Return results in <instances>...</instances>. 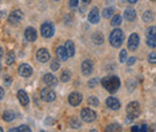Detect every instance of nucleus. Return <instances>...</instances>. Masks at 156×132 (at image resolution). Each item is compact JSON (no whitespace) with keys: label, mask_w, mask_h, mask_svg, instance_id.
Here are the masks:
<instances>
[{"label":"nucleus","mask_w":156,"mask_h":132,"mask_svg":"<svg viewBox=\"0 0 156 132\" xmlns=\"http://www.w3.org/2000/svg\"><path fill=\"white\" fill-rule=\"evenodd\" d=\"M4 95H5V91H4V89H2L1 87H0V100H1L2 97H4Z\"/></svg>","instance_id":"58836bf2"},{"label":"nucleus","mask_w":156,"mask_h":132,"mask_svg":"<svg viewBox=\"0 0 156 132\" xmlns=\"http://www.w3.org/2000/svg\"><path fill=\"white\" fill-rule=\"evenodd\" d=\"M109 42H111V45L113 46V47H120L121 45H122V42H124V33H122V30H120V29H114L112 33H111V35H109Z\"/></svg>","instance_id":"7ed1b4c3"},{"label":"nucleus","mask_w":156,"mask_h":132,"mask_svg":"<svg viewBox=\"0 0 156 132\" xmlns=\"http://www.w3.org/2000/svg\"><path fill=\"white\" fill-rule=\"evenodd\" d=\"M55 54H57V59H59L60 61H65L69 58V54H67V52L65 49V46L64 47L59 46L58 48H57V51H55Z\"/></svg>","instance_id":"a211bd4d"},{"label":"nucleus","mask_w":156,"mask_h":132,"mask_svg":"<svg viewBox=\"0 0 156 132\" xmlns=\"http://www.w3.org/2000/svg\"><path fill=\"white\" fill-rule=\"evenodd\" d=\"M36 58L40 62H47L51 59V54L46 48H40L36 53Z\"/></svg>","instance_id":"9d476101"},{"label":"nucleus","mask_w":156,"mask_h":132,"mask_svg":"<svg viewBox=\"0 0 156 132\" xmlns=\"http://www.w3.org/2000/svg\"><path fill=\"white\" fill-rule=\"evenodd\" d=\"M43 82H44L48 87H55V85L58 84V79H57V77L53 75H51V73H47V75L43 76Z\"/></svg>","instance_id":"f3484780"},{"label":"nucleus","mask_w":156,"mask_h":132,"mask_svg":"<svg viewBox=\"0 0 156 132\" xmlns=\"http://www.w3.org/2000/svg\"><path fill=\"white\" fill-rule=\"evenodd\" d=\"M82 94H79V93H72V94H70L69 96V103L71 105V106H78L80 102H82Z\"/></svg>","instance_id":"dca6fc26"},{"label":"nucleus","mask_w":156,"mask_h":132,"mask_svg":"<svg viewBox=\"0 0 156 132\" xmlns=\"http://www.w3.org/2000/svg\"><path fill=\"white\" fill-rule=\"evenodd\" d=\"M0 69H1V66H0Z\"/></svg>","instance_id":"09e8293b"},{"label":"nucleus","mask_w":156,"mask_h":132,"mask_svg":"<svg viewBox=\"0 0 156 132\" xmlns=\"http://www.w3.org/2000/svg\"><path fill=\"white\" fill-rule=\"evenodd\" d=\"M2 119L5 120V121H12L13 119H15V113L13 112H11V111H6V112H4L2 114Z\"/></svg>","instance_id":"b1692460"},{"label":"nucleus","mask_w":156,"mask_h":132,"mask_svg":"<svg viewBox=\"0 0 156 132\" xmlns=\"http://www.w3.org/2000/svg\"><path fill=\"white\" fill-rule=\"evenodd\" d=\"M93 70H94V65L91 60L87 59L82 62V72L84 76H90L93 73Z\"/></svg>","instance_id":"1a4fd4ad"},{"label":"nucleus","mask_w":156,"mask_h":132,"mask_svg":"<svg viewBox=\"0 0 156 132\" xmlns=\"http://www.w3.org/2000/svg\"><path fill=\"white\" fill-rule=\"evenodd\" d=\"M139 46V36L137 34H131L127 40V47L130 51H136Z\"/></svg>","instance_id":"6e6552de"},{"label":"nucleus","mask_w":156,"mask_h":132,"mask_svg":"<svg viewBox=\"0 0 156 132\" xmlns=\"http://www.w3.org/2000/svg\"><path fill=\"white\" fill-rule=\"evenodd\" d=\"M151 1H155V0H151Z\"/></svg>","instance_id":"49530a36"},{"label":"nucleus","mask_w":156,"mask_h":132,"mask_svg":"<svg viewBox=\"0 0 156 132\" xmlns=\"http://www.w3.org/2000/svg\"><path fill=\"white\" fill-rule=\"evenodd\" d=\"M102 85L103 88L111 93V94H114L117 93L120 88V79L117 76H111V77H105L102 79Z\"/></svg>","instance_id":"f257e3e1"},{"label":"nucleus","mask_w":156,"mask_h":132,"mask_svg":"<svg viewBox=\"0 0 156 132\" xmlns=\"http://www.w3.org/2000/svg\"><path fill=\"white\" fill-rule=\"evenodd\" d=\"M93 41H94L95 45H102L103 41H105L103 35H102L101 33H95V34L93 35Z\"/></svg>","instance_id":"5701e85b"},{"label":"nucleus","mask_w":156,"mask_h":132,"mask_svg":"<svg viewBox=\"0 0 156 132\" xmlns=\"http://www.w3.org/2000/svg\"><path fill=\"white\" fill-rule=\"evenodd\" d=\"M80 118L85 123H93L96 119V113L90 108H83L80 113Z\"/></svg>","instance_id":"423d86ee"},{"label":"nucleus","mask_w":156,"mask_h":132,"mask_svg":"<svg viewBox=\"0 0 156 132\" xmlns=\"http://www.w3.org/2000/svg\"><path fill=\"white\" fill-rule=\"evenodd\" d=\"M41 35L46 38L52 37L54 35V25L51 22H44L41 25Z\"/></svg>","instance_id":"39448f33"},{"label":"nucleus","mask_w":156,"mask_h":132,"mask_svg":"<svg viewBox=\"0 0 156 132\" xmlns=\"http://www.w3.org/2000/svg\"><path fill=\"white\" fill-rule=\"evenodd\" d=\"M78 0H70V6L71 7H77Z\"/></svg>","instance_id":"4c0bfd02"},{"label":"nucleus","mask_w":156,"mask_h":132,"mask_svg":"<svg viewBox=\"0 0 156 132\" xmlns=\"http://www.w3.org/2000/svg\"><path fill=\"white\" fill-rule=\"evenodd\" d=\"M54 1H58V0H54Z\"/></svg>","instance_id":"de8ad7c7"},{"label":"nucleus","mask_w":156,"mask_h":132,"mask_svg":"<svg viewBox=\"0 0 156 132\" xmlns=\"http://www.w3.org/2000/svg\"><path fill=\"white\" fill-rule=\"evenodd\" d=\"M145 36H147V45H148L149 47H151V48H155L156 47V25L148 28Z\"/></svg>","instance_id":"20e7f679"},{"label":"nucleus","mask_w":156,"mask_h":132,"mask_svg":"<svg viewBox=\"0 0 156 132\" xmlns=\"http://www.w3.org/2000/svg\"><path fill=\"white\" fill-rule=\"evenodd\" d=\"M2 54H4V49L0 47V58H2Z\"/></svg>","instance_id":"79ce46f5"},{"label":"nucleus","mask_w":156,"mask_h":132,"mask_svg":"<svg viewBox=\"0 0 156 132\" xmlns=\"http://www.w3.org/2000/svg\"><path fill=\"white\" fill-rule=\"evenodd\" d=\"M88 20L93 24H98L100 22V11H98V7H93L89 12V16H88Z\"/></svg>","instance_id":"9b49d317"},{"label":"nucleus","mask_w":156,"mask_h":132,"mask_svg":"<svg viewBox=\"0 0 156 132\" xmlns=\"http://www.w3.org/2000/svg\"><path fill=\"white\" fill-rule=\"evenodd\" d=\"M17 97H18V101H20L22 106H28L29 105V96L24 90H20L17 93Z\"/></svg>","instance_id":"6ab92c4d"},{"label":"nucleus","mask_w":156,"mask_h":132,"mask_svg":"<svg viewBox=\"0 0 156 132\" xmlns=\"http://www.w3.org/2000/svg\"><path fill=\"white\" fill-rule=\"evenodd\" d=\"M59 69H60V61H59V59L52 60L51 61V70L52 71H58Z\"/></svg>","instance_id":"bb28decb"},{"label":"nucleus","mask_w":156,"mask_h":132,"mask_svg":"<svg viewBox=\"0 0 156 132\" xmlns=\"http://www.w3.org/2000/svg\"><path fill=\"white\" fill-rule=\"evenodd\" d=\"M65 49H66L69 57H73V55H75V43H73L71 40L66 41V43H65Z\"/></svg>","instance_id":"412c9836"},{"label":"nucleus","mask_w":156,"mask_h":132,"mask_svg":"<svg viewBox=\"0 0 156 132\" xmlns=\"http://www.w3.org/2000/svg\"><path fill=\"white\" fill-rule=\"evenodd\" d=\"M120 130H121V127L118 124H112V125L107 126V129H106V131H120Z\"/></svg>","instance_id":"2f4dec72"},{"label":"nucleus","mask_w":156,"mask_h":132,"mask_svg":"<svg viewBox=\"0 0 156 132\" xmlns=\"http://www.w3.org/2000/svg\"><path fill=\"white\" fill-rule=\"evenodd\" d=\"M127 1H129L130 4H136L137 2V0H127Z\"/></svg>","instance_id":"37998d69"},{"label":"nucleus","mask_w":156,"mask_h":132,"mask_svg":"<svg viewBox=\"0 0 156 132\" xmlns=\"http://www.w3.org/2000/svg\"><path fill=\"white\" fill-rule=\"evenodd\" d=\"M16 131H25V132H30V127L27 126V125H20L16 129H10V132H16Z\"/></svg>","instance_id":"c85d7f7f"},{"label":"nucleus","mask_w":156,"mask_h":132,"mask_svg":"<svg viewBox=\"0 0 156 132\" xmlns=\"http://www.w3.org/2000/svg\"><path fill=\"white\" fill-rule=\"evenodd\" d=\"M148 60L150 64H156V53H151L148 58Z\"/></svg>","instance_id":"f704fd0d"},{"label":"nucleus","mask_w":156,"mask_h":132,"mask_svg":"<svg viewBox=\"0 0 156 132\" xmlns=\"http://www.w3.org/2000/svg\"><path fill=\"white\" fill-rule=\"evenodd\" d=\"M121 16L120 15H115L113 18H112V22H111V24L113 25V27H119L120 24H121Z\"/></svg>","instance_id":"cd10ccee"},{"label":"nucleus","mask_w":156,"mask_h":132,"mask_svg":"<svg viewBox=\"0 0 156 132\" xmlns=\"http://www.w3.org/2000/svg\"><path fill=\"white\" fill-rule=\"evenodd\" d=\"M18 73L22 77H29L33 73V67L30 65H28V64H22L18 67Z\"/></svg>","instance_id":"4468645a"},{"label":"nucleus","mask_w":156,"mask_h":132,"mask_svg":"<svg viewBox=\"0 0 156 132\" xmlns=\"http://www.w3.org/2000/svg\"><path fill=\"white\" fill-rule=\"evenodd\" d=\"M23 18V12L20 11V10H16V11H13V12H11L10 13V16H9V22L11 23V24H17L18 22H20Z\"/></svg>","instance_id":"f8f14e48"},{"label":"nucleus","mask_w":156,"mask_h":132,"mask_svg":"<svg viewBox=\"0 0 156 132\" xmlns=\"http://www.w3.org/2000/svg\"><path fill=\"white\" fill-rule=\"evenodd\" d=\"M24 36H25V38H27L29 42H34V41L37 38V33H36V30H35L34 28L28 27V28L25 29V31H24Z\"/></svg>","instance_id":"2eb2a0df"},{"label":"nucleus","mask_w":156,"mask_h":132,"mask_svg":"<svg viewBox=\"0 0 156 132\" xmlns=\"http://www.w3.org/2000/svg\"><path fill=\"white\" fill-rule=\"evenodd\" d=\"M88 103H89L90 106H98V105H100V100H98L96 96H90V97L88 98Z\"/></svg>","instance_id":"7c9ffc66"},{"label":"nucleus","mask_w":156,"mask_h":132,"mask_svg":"<svg viewBox=\"0 0 156 132\" xmlns=\"http://www.w3.org/2000/svg\"><path fill=\"white\" fill-rule=\"evenodd\" d=\"M124 17L127 19L129 22L135 20V18H136V11H135V9H132V7L126 9L125 12H124Z\"/></svg>","instance_id":"aec40b11"},{"label":"nucleus","mask_w":156,"mask_h":132,"mask_svg":"<svg viewBox=\"0 0 156 132\" xmlns=\"http://www.w3.org/2000/svg\"><path fill=\"white\" fill-rule=\"evenodd\" d=\"M15 59H16L15 53H13V52H9V53H7V57H6V64H7V65L13 64V62H15Z\"/></svg>","instance_id":"c756f323"},{"label":"nucleus","mask_w":156,"mask_h":132,"mask_svg":"<svg viewBox=\"0 0 156 132\" xmlns=\"http://www.w3.org/2000/svg\"><path fill=\"white\" fill-rule=\"evenodd\" d=\"M126 60H127V52L126 49H122L120 52V62H125Z\"/></svg>","instance_id":"72a5a7b5"},{"label":"nucleus","mask_w":156,"mask_h":132,"mask_svg":"<svg viewBox=\"0 0 156 132\" xmlns=\"http://www.w3.org/2000/svg\"><path fill=\"white\" fill-rule=\"evenodd\" d=\"M113 13H114V9H113V7H107V9L103 10L102 16H103L105 18H109V17L113 16Z\"/></svg>","instance_id":"a878e982"},{"label":"nucleus","mask_w":156,"mask_h":132,"mask_svg":"<svg viewBox=\"0 0 156 132\" xmlns=\"http://www.w3.org/2000/svg\"><path fill=\"white\" fill-rule=\"evenodd\" d=\"M135 62H136V58L135 57H131V58H129V59H127V65H129V66L133 65Z\"/></svg>","instance_id":"e433bc0d"},{"label":"nucleus","mask_w":156,"mask_h":132,"mask_svg":"<svg viewBox=\"0 0 156 132\" xmlns=\"http://www.w3.org/2000/svg\"><path fill=\"white\" fill-rule=\"evenodd\" d=\"M70 78H71V73H70V71H69V70H64V71L61 72V75H60V79H61V82L66 83V82H69V80H70Z\"/></svg>","instance_id":"393cba45"},{"label":"nucleus","mask_w":156,"mask_h":132,"mask_svg":"<svg viewBox=\"0 0 156 132\" xmlns=\"http://www.w3.org/2000/svg\"><path fill=\"white\" fill-rule=\"evenodd\" d=\"M126 113H127V118L126 121L127 123H131L132 120H135L137 116L140 114V108H139V103L138 102H131L127 105V108H126Z\"/></svg>","instance_id":"f03ea898"},{"label":"nucleus","mask_w":156,"mask_h":132,"mask_svg":"<svg viewBox=\"0 0 156 132\" xmlns=\"http://www.w3.org/2000/svg\"><path fill=\"white\" fill-rule=\"evenodd\" d=\"M106 105H107L108 108H111L113 111H118L120 108V102H119V100H118L117 97H114V96L108 97L106 100Z\"/></svg>","instance_id":"ddd939ff"},{"label":"nucleus","mask_w":156,"mask_h":132,"mask_svg":"<svg viewBox=\"0 0 156 132\" xmlns=\"http://www.w3.org/2000/svg\"><path fill=\"white\" fill-rule=\"evenodd\" d=\"M82 1H83V2H84V4H89V2H90V1H91V0H82Z\"/></svg>","instance_id":"c03bdc74"},{"label":"nucleus","mask_w":156,"mask_h":132,"mask_svg":"<svg viewBox=\"0 0 156 132\" xmlns=\"http://www.w3.org/2000/svg\"><path fill=\"white\" fill-rule=\"evenodd\" d=\"M70 125H71L73 129H79V127H80V123L78 121L76 118H72V119H71V121H70Z\"/></svg>","instance_id":"473e14b6"},{"label":"nucleus","mask_w":156,"mask_h":132,"mask_svg":"<svg viewBox=\"0 0 156 132\" xmlns=\"http://www.w3.org/2000/svg\"><path fill=\"white\" fill-rule=\"evenodd\" d=\"M154 17H155V15H154V12L150 11V10L145 11V12L143 13V16H142V18H143V20H144L145 23H150V22H153V20H154Z\"/></svg>","instance_id":"4be33fe9"},{"label":"nucleus","mask_w":156,"mask_h":132,"mask_svg":"<svg viewBox=\"0 0 156 132\" xmlns=\"http://www.w3.org/2000/svg\"><path fill=\"white\" fill-rule=\"evenodd\" d=\"M131 130H132V131H140V127H139V126H132Z\"/></svg>","instance_id":"a19ab883"},{"label":"nucleus","mask_w":156,"mask_h":132,"mask_svg":"<svg viewBox=\"0 0 156 132\" xmlns=\"http://www.w3.org/2000/svg\"><path fill=\"white\" fill-rule=\"evenodd\" d=\"M0 132H2V127L1 126H0Z\"/></svg>","instance_id":"a18cd8bd"},{"label":"nucleus","mask_w":156,"mask_h":132,"mask_svg":"<svg viewBox=\"0 0 156 132\" xmlns=\"http://www.w3.org/2000/svg\"><path fill=\"white\" fill-rule=\"evenodd\" d=\"M41 98L44 101V102H53L55 100V93L49 89V88H46V89H42L41 90Z\"/></svg>","instance_id":"0eeeda50"},{"label":"nucleus","mask_w":156,"mask_h":132,"mask_svg":"<svg viewBox=\"0 0 156 132\" xmlns=\"http://www.w3.org/2000/svg\"><path fill=\"white\" fill-rule=\"evenodd\" d=\"M98 78H93V79H91V80L88 83V85H89L90 88H93V87H95V85H96V83H98Z\"/></svg>","instance_id":"c9c22d12"},{"label":"nucleus","mask_w":156,"mask_h":132,"mask_svg":"<svg viewBox=\"0 0 156 132\" xmlns=\"http://www.w3.org/2000/svg\"><path fill=\"white\" fill-rule=\"evenodd\" d=\"M149 129H148V126L147 125H142V127H140V131H148Z\"/></svg>","instance_id":"ea45409f"}]
</instances>
